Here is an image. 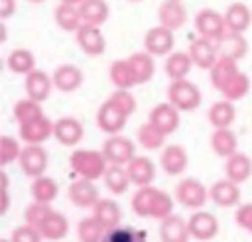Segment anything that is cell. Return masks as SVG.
Instances as JSON below:
<instances>
[{
  "instance_id": "37",
  "label": "cell",
  "mask_w": 252,
  "mask_h": 242,
  "mask_svg": "<svg viewBox=\"0 0 252 242\" xmlns=\"http://www.w3.org/2000/svg\"><path fill=\"white\" fill-rule=\"evenodd\" d=\"M30 193H32V200H35V203L50 205V203L60 195V188H57V181H55V178L42 176V178H35V181H32Z\"/></svg>"
},
{
  "instance_id": "16",
  "label": "cell",
  "mask_w": 252,
  "mask_h": 242,
  "mask_svg": "<svg viewBox=\"0 0 252 242\" xmlns=\"http://www.w3.org/2000/svg\"><path fill=\"white\" fill-rule=\"evenodd\" d=\"M55 139L62 144V146H77L82 139H84V126L82 121L74 119V116H62L55 121Z\"/></svg>"
},
{
  "instance_id": "10",
  "label": "cell",
  "mask_w": 252,
  "mask_h": 242,
  "mask_svg": "<svg viewBox=\"0 0 252 242\" xmlns=\"http://www.w3.org/2000/svg\"><path fill=\"white\" fill-rule=\"evenodd\" d=\"M126 121H129V116L126 114H121L109 99L99 106V111H96V126L104 131V134H109V136H119L121 131H124V126H126Z\"/></svg>"
},
{
  "instance_id": "32",
  "label": "cell",
  "mask_w": 252,
  "mask_h": 242,
  "mask_svg": "<svg viewBox=\"0 0 252 242\" xmlns=\"http://www.w3.org/2000/svg\"><path fill=\"white\" fill-rule=\"evenodd\" d=\"M250 176H252V158H250V156H245V153L237 151L235 156H230V158L225 161V178H227V181L242 185Z\"/></svg>"
},
{
  "instance_id": "2",
  "label": "cell",
  "mask_w": 252,
  "mask_h": 242,
  "mask_svg": "<svg viewBox=\"0 0 252 242\" xmlns=\"http://www.w3.org/2000/svg\"><path fill=\"white\" fill-rule=\"evenodd\" d=\"M69 166L72 171L84 178V181H99L106 176V168H109V161L104 158L101 151H92V149H79V151H72L69 156Z\"/></svg>"
},
{
  "instance_id": "23",
  "label": "cell",
  "mask_w": 252,
  "mask_h": 242,
  "mask_svg": "<svg viewBox=\"0 0 252 242\" xmlns=\"http://www.w3.org/2000/svg\"><path fill=\"white\" fill-rule=\"evenodd\" d=\"M126 171H129L131 185H136V188H149L156 178V166L146 156H136L129 166H126Z\"/></svg>"
},
{
  "instance_id": "34",
  "label": "cell",
  "mask_w": 252,
  "mask_h": 242,
  "mask_svg": "<svg viewBox=\"0 0 252 242\" xmlns=\"http://www.w3.org/2000/svg\"><path fill=\"white\" fill-rule=\"evenodd\" d=\"M109 79L116 89H129L136 87V77H134V69L129 64V57L126 60H114L111 67H109Z\"/></svg>"
},
{
  "instance_id": "31",
  "label": "cell",
  "mask_w": 252,
  "mask_h": 242,
  "mask_svg": "<svg viewBox=\"0 0 252 242\" xmlns=\"http://www.w3.org/2000/svg\"><path fill=\"white\" fill-rule=\"evenodd\" d=\"M210 149H213L215 156H220L225 161L230 156H235L237 153V136H235V131L232 129H215L210 134Z\"/></svg>"
},
{
  "instance_id": "24",
  "label": "cell",
  "mask_w": 252,
  "mask_h": 242,
  "mask_svg": "<svg viewBox=\"0 0 252 242\" xmlns=\"http://www.w3.org/2000/svg\"><path fill=\"white\" fill-rule=\"evenodd\" d=\"M190 227L188 220H183L181 215H171L166 220H161V242H190Z\"/></svg>"
},
{
  "instance_id": "33",
  "label": "cell",
  "mask_w": 252,
  "mask_h": 242,
  "mask_svg": "<svg viewBox=\"0 0 252 242\" xmlns=\"http://www.w3.org/2000/svg\"><path fill=\"white\" fill-rule=\"evenodd\" d=\"M195 64H193V60H190V55L188 52H173V55H168L166 57V74H168V79L171 82H181V79H188V74H190V69H193Z\"/></svg>"
},
{
  "instance_id": "13",
  "label": "cell",
  "mask_w": 252,
  "mask_h": 242,
  "mask_svg": "<svg viewBox=\"0 0 252 242\" xmlns=\"http://www.w3.org/2000/svg\"><path fill=\"white\" fill-rule=\"evenodd\" d=\"M188 227H190V235L193 240H200V242H208L218 235L220 230V222L213 212L208 210H195L190 217H188Z\"/></svg>"
},
{
  "instance_id": "25",
  "label": "cell",
  "mask_w": 252,
  "mask_h": 242,
  "mask_svg": "<svg viewBox=\"0 0 252 242\" xmlns=\"http://www.w3.org/2000/svg\"><path fill=\"white\" fill-rule=\"evenodd\" d=\"M188 20V13L183 8V3H173V0H163L158 8V25L168 28V30H181Z\"/></svg>"
},
{
  "instance_id": "52",
  "label": "cell",
  "mask_w": 252,
  "mask_h": 242,
  "mask_svg": "<svg viewBox=\"0 0 252 242\" xmlns=\"http://www.w3.org/2000/svg\"><path fill=\"white\" fill-rule=\"evenodd\" d=\"M60 3H64V5H74V8H79L84 0H60Z\"/></svg>"
},
{
  "instance_id": "15",
  "label": "cell",
  "mask_w": 252,
  "mask_h": 242,
  "mask_svg": "<svg viewBox=\"0 0 252 242\" xmlns=\"http://www.w3.org/2000/svg\"><path fill=\"white\" fill-rule=\"evenodd\" d=\"M237 77H240L237 62H235V60H227V57H220V60L215 62V67L210 69V84H213L220 94H225Z\"/></svg>"
},
{
  "instance_id": "27",
  "label": "cell",
  "mask_w": 252,
  "mask_h": 242,
  "mask_svg": "<svg viewBox=\"0 0 252 242\" xmlns=\"http://www.w3.org/2000/svg\"><path fill=\"white\" fill-rule=\"evenodd\" d=\"M235 119H237V111H235V104L227 101V99H220L210 106L208 111V121H210V126L213 131L215 129H230L235 124Z\"/></svg>"
},
{
  "instance_id": "21",
  "label": "cell",
  "mask_w": 252,
  "mask_h": 242,
  "mask_svg": "<svg viewBox=\"0 0 252 242\" xmlns=\"http://www.w3.org/2000/svg\"><path fill=\"white\" fill-rule=\"evenodd\" d=\"M210 200L218 208H235L240 203V185L227 178H220L210 185Z\"/></svg>"
},
{
  "instance_id": "54",
  "label": "cell",
  "mask_w": 252,
  "mask_h": 242,
  "mask_svg": "<svg viewBox=\"0 0 252 242\" xmlns=\"http://www.w3.org/2000/svg\"><path fill=\"white\" fill-rule=\"evenodd\" d=\"M129 3H141V0H129Z\"/></svg>"
},
{
  "instance_id": "18",
  "label": "cell",
  "mask_w": 252,
  "mask_h": 242,
  "mask_svg": "<svg viewBox=\"0 0 252 242\" xmlns=\"http://www.w3.org/2000/svg\"><path fill=\"white\" fill-rule=\"evenodd\" d=\"M92 217H94L106 232L121 227V208H119V203L111 200V198H101V200L92 208Z\"/></svg>"
},
{
  "instance_id": "48",
  "label": "cell",
  "mask_w": 252,
  "mask_h": 242,
  "mask_svg": "<svg viewBox=\"0 0 252 242\" xmlns=\"http://www.w3.org/2000/svg\"><path fill=\"white\" fill-rule=\"evenodd\" d=\"M235 222L252 235V203H245V205H237V212H235Z\"/></svg>"
},
{
  "instance_id": "5",
  "label": "cell",
  "mask_w": 252,
  "mask_h": 242,
  "mask_svg": "<svg viewBox=\"0 0 252 242\" xmlns=\"http://www.w3.org/2000/svg\"><path fill=\"white\" fill-rule=\"evenodd\" d=\"M176 200L183 205V208H190V210H200L208 200H210V188H205L200 181L195 178H183L178 181L176 185Z\"/></svg>"
},
{
  "instance_id": "1",
  "label": "cell",
  "mask_w": 252,
  "mask_h": 242,
  "mask_svg": "<svg viewBox=\"0 0 252 242\" xmlns=\"http://www.w3.org/2000/svg\"><path fill=\"white\" fill-rule=\"evenodd\" d=\"M131 210L139 217H156V220H166L173 215V195H168L161 188H136V193L131 195Z\"/></svg>"
},
{
  "instance_id": "46",
  "label": "cell",
  "mask_w": 252,
  "mask_h": 242,
  "mask_svg": "<svg viewBox=\"0 0 252 242\" xmlns=\"http://www.w3.org/2000/svg\"><path fill=\"white\" fill-rule=\"evenodd\" d=\"M52 212V208L50 205H45V203H30L28 208H25V225H30V227H40V222L47 217Z\"/></svg>"
},
{
  "instance_id": "12",
  "label": "cell",
  "mask_w": 252,
  "mask_h": 242,
  "mask_svg": "<svg viewBox=\"0 0 252 242\" xmlns=\"http://www.w3.org/2000/svg\"><path fill=\"white\" fill-rule=\"evenodd\" d=\"M47 163H50V158H47L45 146H25L23 153H20V168H23V173L30 176L32 181L45 176Z\"/></svg>"
},
{
  "instance_id": "4",
  "label": "cell",
  "mask_w": 252,
  "mask_h": 242,
  "mask_svg": "<svg viewBox=\"0 0 252 242\" xmlns=\"http://www.w3.org/2000/svg\"><path fill=\"white\" fill-rule=\"evenodd\" d=\"M104 158L109 161V166H129L136 158V144L126 136H109L101 146Z\"/></svg>"
},
{
  "instance_id": "44",
  "label": "cell",
  "mask_w": 252,
  "mask_h": 242,
  "mask_svg": "<svg viewBox=\"0 0 252 242\" xmlns=\"http://www.w3.org/2000/svg\"><path fill=\"white\" fill-rule=\"evenodd\" d=\"M104 242H149V240H146V232H139L134 227H116L106 232Z\"/></svg>"
},
{
  "instance_id": "50",
  "label": "cell",
  "mask_w": 252,
  "mask_h": 242,
  "mask_svg": "<svg viewBox=\"0 0 252 242\" xmlns=\"http://www.w3.org/2000/svg\"><path fill=\"white\" fill-rule=\"evenodd\" d=\"M10 210V188H0V215Z\"/></svg>"
},
{
  "instance_id": "6",
  "label": "cell",
  "mask_w": 252,
  "mask_h": 242,
  "mask_svg": "<svg viewBox=\"0 0 252 242\" xmlns=\"http://www.w3.org/2000/svg\"><path fill=\"white\" fill-rule=\"evenodd\" d=\"M195 30L200 37L210 40V42H220L225 35H227V25H225V15H220L218 10H210V8H203L198 10L195 15Z\"/></svg>"
},
{
  "instance_id": "20",
  "label": "cell",
  "mask_w": 252,
  "mask_h": 242,
  "mask_svg": "<svg viewBox=\"0 0 252 242\" xmlns=\"http://www.w3.org/2000/svg\"><path fill=\"white\" fill-rule=\"evenodd\" d=\"M161 168L168 176H183L188 168V151L178 144H171L161 151Z\"/></svg>"
},
{
  "instance_id": "41",
  "label": "cell",
  "mask_w": 252,
  "mask_h": 242,
  "mask_svg": "<svg viewBox=\"0 0 252 242\" xmlns=\"http://www.w3.org/2000/svg\"><path fill=\"white\" fill-rule=\"evenodd\" d=\"M104 237H106V230L94 217L79 220V225H77V240L79 242H104Z\"/></svg>"
},
{
  "instance_id": "42",
  "label": "cell",
  "mask_w": 252,
  "mask_h": 242,
  "mask_svg": "<svg viewBox=\"0 0 252 242\" xmlns=\"http://www.w3.org/2000/svg\"><path fill=\"white\" fill-rule=\"evenodd\" d=\"M13 114H15V121L20 126V124H25V121H30L35 116H42V104H37L32 99H20V101H15Z\"/></svg>"
},
{
  "instance_id": "11",
  "label": "cell",
  "mask_w": 252,
  "mask_h": 242,
  "mask_svg": "<svg viewBox=\"0 0 252 242\" xmlns=\"http://www.w3.org/2000/svg\"><path fill=\"white\" fill-rule=\"evenodd\" d=\"M188 55H190V60H193V64L198 67V69H213L215 67V62L220 60V50H218V45L215 42H210V40H205V37H195L193 42H190V47H188Z\"/></svg>"
},
{
  "instance_id": "9",
  "label": "cell",
  "mask_w": 252,
  "mask_h": 242,
  "mask_svg": "<svg viewBox=\"0 0 252 242\" xmlns=\"http://www.w3.org/2000/svg\"><path fill=\"white\" fill-rule=\"evenodd\" d=\"M173 45H176V37H173V30L163 28V25H156L146 32L144 37V47L151 57H168L173 55Z\"/></svg>"
},
{
  "instance_id": "28",
  "label": "cell",
  "mask_w": 252,
  "mask_h": 242,
  "mask_svg": "<svg viewBox=\"0 0 252 242\" xmlns=\"http://www.w3.org/2000/svg\"><path fill=\"white\" fill-rule=\"evenodd\" d=\"M37 230H40L42 240H52V242H57V240H64V237H67V232H69V220H67L62 212L52 210V212L40 222Z\"/></svg>"
},
{
  "instance_id": "29",
  "label": "cell",
  "mask_w": 252,
  "mask_h": 242,
  "mask_svg": "<svg viewBox=\"0 0 252 242\" xmlns=\"http://www.w3.org/2000/svg\"><path fill=\"white\" fill-rule=\"evenodd\" d=\"M225 25H227V32L245 35V30L252 25V10L245 3H232L225 10Z\"/></svg>"
},
{
  "instance_id": "8",
  "label": "cell",
  "mask_w": 252,
  "mask_h": 242,
  "mask_svg": "<svg viewBox=\"0 0 252 242\" xmlns=\"http://www.w3.org/2000/svg\"><path fill=\"white\" fill-rule=\"evenodd\" d=\"M149 124H151V126H156L161 134L171 136V134L181 126V111H178L171 101L156 104V106L149 111Z\"/></svg>"
},
{
  "instance_id": "7",
  "label": "cell",
  "mask_w": 252,
  "mask_h": 242,
  "mask_svg": "<svg viewBox=\"0 0 252 242\" xmlns=\"http://www.w3.org/2000/svg\"><path fill=\"white\" fill-rule=\"evenodd\" d=\"M50 136H55V124L45 114L20 124V141H25L28 146H42Z\"/></svg>"
},
{
  "instance_id": "51",
  "label": "cell",
  "mask_w": 252,
  "mask_h": 242,
  "mask_svg": "<svg viewBox=\"0 0 252 242\" xmlns=\"http://www.w3.org/2000/svg\"><path fill=\"white\" fill-rule=\"evenodd\" d=\"M8 40V28H5V23L0 25V42H5Z\"/></svg>"
},
{
  "instance_id": "22",
  "label": "cell",
  "mask_w": 252,
  "mask_h": 242,
  "mask_svg": "<svg viewBox=\"0 0 252 242\" xmlns=\"http://www.w3.org/2000/svg\"><path fill=\"white\" fill-rule=\"evenodd\" d=\"M69 200H72V205H77V208H94L101 198H99V190H96L94 181L77 178V181L69 185Z\"/></svg>"
},
{
  "instance_id": "45",
  "label": "cell",
  "mask_w": 252,
  "mask_h": 242,
  "mask_svg": "<svg viewBox=\"0 0 252 242\" xmlns=\"http://www.w3.org/2000/svg\"><path fill=\"white\" fill-rule=\"evenodd\" d=\"M109 101H111L121 114H126V116H131V114L136 111V99H134V94H131L129 89H116V91L109 96Z\"/></svg>"
},
{
  "instance_id": "56",
  "label": "cell",
  "mask_w": 252,
  "mask_h": 242,
  "mask_svg": "<svg viewBox=\"0 0 252 242\" xmlns=\"http://www.w3.org/2000/svg\"><path fill=\"white\" fill-rule=\"evenodd\" d=\"M173 3H183V0H173Z\"/></svg>"
},
{
  "instance_id": "38",
  "label": "cell",
  "mask_w": 252,
  "mask_h": 242,
  "mask_svg": "<svg viewBox=\"0 0 252 242\" xmlns=\"http://www.w3.org/2000/svg\"><path fill=\"white\" fill-rule=\"evenodd\" d=\"M8 69H10V72H15V74L28 77L30 72H35V69H37V67H35V55H32L30 50H25V47L13 50V52L8 55Z\"/></svg>"
},
{
  "instance_id": "19",
  "label": "cell",
  "mask_w": 252,
  "mask_h": 242,
  "mask_svg": "<svg viewBox=\"0 0 252 242\" xmlns=\"http://www.w3.org/2000/svg\"><path fill=\"white\" fill-rule=\"evenodd\" d=\"M52 82H55V89L69 94V91H77L84 82V72L77 67V64H60L55 72H52Z\"/></svg>"
},
{
  "instance_id": "47",
  "label": "cell",
  "mask_w": 252,
  "mask_h": 242,
  "mask_svg": "<svg viewBox=\"0 0 252 242\" xmlns=\"http://www.w3.org/2000/svg\"><path fill=\"white\" fill-rule=\"evenodd\" d=\"M10 242H42V235L37 227H30V225H20L13 230L10 235Z\"/></svg>"
},
{
  "instance_id": "55",
  "label": "cell",
  "mask_w": 252,
  "mask_h": 242,
  "mask_svg": "<svg viewBox=\"0 0 252 242\" xmlns=\"http://www.w3.org/2000/svg\"><path fill=\"white\" fill-rule=\"evenodd\" d=\"M0 242H10V237H8V240H0Z\"/></svg>"
},
{
  "instance_id": "17",
  "label": "cell",
  "mask_w": 252,
  "mask_h": 242,
  "mask_svg": "<svg viewBox=\"0 0 252 242\" xmlns=\"http://www.w3.org/2000/svg\"><path fill=\"white\" fill-rule=\"evenodd\" d=\"M77 45L84 55L89 57H101L104 50H106V40H104V32L101 28H89V25H82L77 30Z\"/></svg>"
},
{
  "instance_id": "40",
  "label": "cell",
  "mask_w": 252,
  "mask_h": 242,
  "mask_svg": "<svg viewBox=\"0 0 252 242\" xmlns=\"http://www.w3.org/2000/svg\"><path fill=\"white\" fill-rule=\"evenodd\" d=\"M139 146H144L146 151H158V149H166V134H161L156 126H151L149 121L139 129Z\"/></svg>"
},
{
  "instance_id": "43",
  "label": "cell",
  "mask_w": 252,
  "mask_h": 242,
  "mask_svg": "<svg viewBox=\"0 0 252 242\" xmlns=\"http://www.w3.org/2000/svg\"><path fill=\"white\" fill-rule=\"evenodd\" d=\"M20 153H23V149H20V144H18V139H13V136H3L0 139V166H10L13 161H20Z\"/></svg>"
},
{
  "instance_id": "36",
  "label": "cell",
  "mask_w": 252,
  "mask_h": 242,
  "mask_svg": "<svg viewBox=\"0 0 252 242\" xmlns=\"http://www.w3.org/2000/svg\"><path fill=\"white\" fill-rule=\"evenodd\" d=\"M55 23H57V28H60V30H64V32H77V30L82 28L79 8L60 3V5L55 8Z\"/></svg>"
},
{
  "instance_id": "49",
  "label": "cell",
  "mask_w": 252,
  "mask_h": 242,
  "mask_svg": "<svg viewBox=\"0 0 252 242\" xmlns=\"http://www.w3.org/2000/svg\"><path fill=\"white\" fill-rule=\"evenodd\" d=\"M15 0H0V20H10L13 15H15Z\"/></svg>"
},
{
  "instance_id": "26",
  "label": "cell",
  "mask_w": 252,
  "mask_h": 242,
  "mask_svg": "<svg viewBox=\"0 0 252 242\" xmlns=\"http://www.w3.org/2000/svg\"><path fill=\"white\" fill-rule=\"evenodd\" d=\"M79 15H82V25L101 28L109 20V3L106 0H84L79 5Z\"/></svg>"
},
{
  "instance_id": "14",
  "label": "cell",
  "mask_w": 252,
  "mask_h": 242,
  "mask_svg": "<svg viewBox=\"0 0 252 242\" xmlns=\"http://www.w3.org/2000/svg\"><path fill=\"white\" fill-rule=\"evenodd\" d=\"M52 89H55L52 74H47V72H42V69H35V72H30V74L25 77L28 99H32V101H37V104L47 101L50 94H52Z\"/></svg>"
},
{
  "instance_id": "3",
  "label": "cell",
  "mask_w": 252,
  "mask_h": 242,
  "mask_svg": "<svg viewBox=\"0 0 252 242\" xmlns=\"http://www.w3.org/2000/svg\"><path fill=\"white\" fill-rule=\"evenodd\" d=\"M168 101L178 111H195L203 101V94L190 79H181V82L168 84Z\"/></svg>"
},
{
  "instance_id": "30",
  "label": "cell",
  "mask_w": 252,
  "mask_h": 242,
  "mask_svg": "<svg viewBox=\"0 0 252 242\" xmlns=\"http://www.w3.org/2000/svg\"><path fill=\"white\" fill-rule=\"evenodd\" d=\"M218 50H220V57H227V60H245L247 52H250V45H247V37L245 35H237V32H227L220 42H218Z\"/></svg>"
},
{
  "instance_id": "53",
  "label": "cell",
  "mask_w": 252,
  "mask_h": 242,
  "mask_svg": "<svg viewBox=\"0 0 252 242\" xmlns=\"http://www.w3.org/2000/svg\"><path fill=\"white\" fill-rule=\"evenodd\" d=\"M28 3H32V5H40V3H45V0H28Z\"/></svg>"
},
{
  "instance_id": "35",
  "label": "cell",
  "mask_w": 252,
  "mask_h": 242,
  "mask_svg": "<svg viewBox=\"0 0 252 242\" xmlns=\"http://www.w3.org/2000/svg\"><path fill=\"white\" fill-rule=\"evenodd\" d=\"M129 64L134 69V77H136V84H146L151 82L154 72H156V64H154V57L144 50V52H134L129 57Z\"/></svg>"
},
{
  "instance_id": "39",
  "label": "cell",
  "mask_w": 252,
  "mask_h": 242,
  "mask_svg": "<svg viewBox=\"0 0 252 242\" xmlns=\"http://www.w3.org/2000/svg\"><path fill=\"white\" fill-rule=\"evenodd\" d=\"M104 183H106V188H109L114 195H124L126 190L131 188L129 171H126L124 166H109V168H106V176H104Z\"/></svg>"
}]
</instances>
